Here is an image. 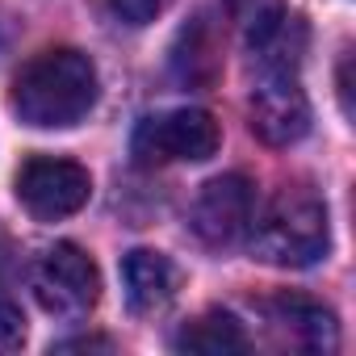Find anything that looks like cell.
<instances>
[{
  "label": "cell",
  "instance_id": "cell-1",
  "mask_svg": "<svg viewBox=\"0 0 356 356\" xmlns=\"http://www.w3.org/2000/svg\"><path fill=\"white\" fill-rule=\"evenodd\" d=\"M97 105V67L76 47H55L34 55L13 80V109L26 126L63 130L88 118Z\"/></svg>",
  "mask_w": 356,
  "mask_h": 356
},
{
  "label": "cell",
  "instance_id": "cell-2",
  "mask_svg": "<svg viewBox=\"0 0 356 356\" xmlns=\"http://www.w3.org/2000/svg\"><path fill=\"white\" fill-rule=\"evenodd\" d=\"M256 256L277 268H310L331 248L327 202L306 185H285L260 218H252Z\"/></svg>",
  "mask_w": 356,
  "mask_h": 356
},
{
  "label": "cell",
  "instance_id": "cell-3",
  "mask_svg": "<svg viewBox=\"0 0 356 356\" xmlns=\"http://www.w3.org/2000/svg\"><path fill=\"white\" fill-rule=\"evenodd\" d=\"M222 147V130L206 109H168L138 122L130 151L143 168L159 163H202Z\"/></svg>",
  "mask_w": 356,
  "mask_h": 356
},
{
  "label": "cell",
  "instance_id": "cell-4",
  "mask_svg": "<svg viewBox=\"0 0 356 356\" xmlns=\"http://www.w3.org/2000/svg\"><path fill=\"white\" fill-rule=\"evenodd\" d=\"M30 289L51 318H84L101 298V273L92 256L76 243H55L30 268Z\"/></svg>",
  "mask_w": 356,
  "mask_h": 356
},
{
  "label": "cell",
  "instance_id": "cell-5",
  "mask_svg": "<svg viewBox=\"0 0 356 356\" xmlns=\"http://www.w3.org/2000/svg\"><path fill=\"white\" fill-rule=\"evenodd\" d=\"M92 197V176L76 159H55V155H34L17 172V202L38 218V222H59L84 210Z\"/></svg>",
  "mask_w": 356,
  "mask_h": 356
},
{
  "label": "cell",
  "instance_id": "cell-6",
  "mask_svg": "<svg viewBox=\"0 0 356 356\" xmlns=\"http://www.w3.org/2000/svg\"><path fill=\"white\" fill-rule=\"evenodd\" d=\"M256 218V185L239 172L214 176L193 202V231L206 248H235Z\"/></svg>",
  "mask_w": 356,
  "mask_h": 356
},
{
  "label": "cell",
  "instance_id": "cell-7",
  "mask_svg": "<svg viewBox=\"0 0 356 356\" xmlns=\"http://www.w3.org/2000/svg\"><path fill=\"white\" fill-rule=\"evenodd\" d=\"M252 130L260 143L268 147H289L298 138H306L310 130V101L298 84V72H260L252 101Z\"/></svg>",
  "mask_w": 356,
  "mask_h": 356
},
{
  "label": "cell",
  "instance_id": "cell-8",
  "mask_svg": "<svg viewBox=\"0 0 356 356\" xmlns=\"http://www.w3.org/2000/svg\"><path fill=\"white\" fill-rule=\"evenodd\" d=\"M264 310V323L268 331L285 343V348H298V352H335L339 348V323L335 314L306 298V293H273L260 302Z\"/></svg>",
  "mask_w": 356,
  "mask_h": 356
},
{
  "label": "cell",
  "instance_id": "cell-9",
  "mask_svg": "<svg viewBox=\"0 0 356 356\" xmlns=\"http://www.w3.org/2000/svg\"><path fill=\"white\" fill-rule=\"evenodd\" d=\"M172 76L185 88H214L222 76V26L210 9L193 13V22L172 42Z\"/></svg>",
  "mask_w": 356,
  "mask_h": 356
},
{
  "label": "cell",
  "instance_id": "cell-10",
  "mask_svg": "<svg viewBox=\"0 0 356 356\" xmlns=\"http://www.w3.org/2000/svg\"><path fill=\"white\" fill-rule=\"evenodd\" d=\"M122 285H126V302H130L134 314H155V310H163L176 298L181 273H176V264L163 252L134 248L122 260Z\"/></svg>",
  "mask_w": 356,
  "mask_h": 356
},
{
  "label": "cell",
  "instance_id": "cell-11",
  "mask_svg": "<svg viewBox=\"0 0 356 356\" xmlns=\"http://www.w3.org/2000/svg\"><path fill=\"white\" fill-rule=\"evenodd\" d=\"M176 348H181V352H197V356H235V352H248L252 339H248V331H243V323L235 314L206 310L202 318L181 327Z\"/></svg>",
  "mask_w": 356,
  "mask_h": 356
},
{
  "label": "cell",
  "instance_id": "cell-12",
  "mask_svg": "<svg viewBox=\"0 0 356 356\" xmlns=\"http://www.w3.org/2000/svg\"><path fill=\"white\" fill-rule=\"evenodd\" d=\"M231 9V22L239 26V34L248 38V47L264 42L281 22H285V0H227Z\"/></svg>",
  "mask_w": 356,
  "mask_h": 356
},
{
  "label": "cell",
  "instance_id": "cell-13",
  "mask_svg": "<svg viewBox=\"0 0 356 356\" xmlns=\"http://www.w3.org/2000/svg\"><path fill=\"white\" fill-rule=\"evenodd\" d=\"M26 343V314L13 298L0 293V352H17Z\"/></svg>",
  "mask_w": 356,
  "mask_h": 356
},
{
  "label": "cell",
  "instance_id": "cell-14",
  "mask_svg": "<svg viewBox=\"0 0 356 356\" xmlns=\"http://www.w3.org/2000/svg\"><path fill=\"white\" fill-rule=\"evenodd\" d=\"M113 5V13L126 22V26H147V22H155L172 0H109Z\"/></svg>",
  "mask_w": 356,
  "mask_h": 356
},
{
  "label": "cell",
  "instance_id": "cell-15",
  "mask_svg": "<svg viewBox=\"0 0 356 356\" xmlns=\"http://www.w3.org/2000/svg\"><path fill=\"white\" fill-rule=\"evenodd\" d=\"M339 101H343V113L352 118V55H343L339 63Z\"/></svg>",
  "mask_w": 356,
  "mask_h": 356
},
{
  "label": "cell",
  "instance_id": "cell-16",
  "mask_svg": "<svg viewBox=\"0 0 356 356\" xmlns=\"http://www.w3.org/2000/svg\"><path fill=\"white\" fill-rule=\"evenodd\" d=\"M92 348L113 352V343H109V339H92V335H88V339H84V335H80V339H67V343H59L55 352H92Z\"/></svg>",
  "mask_w": 356,
  "mask_h": 356
}]
</instances>
